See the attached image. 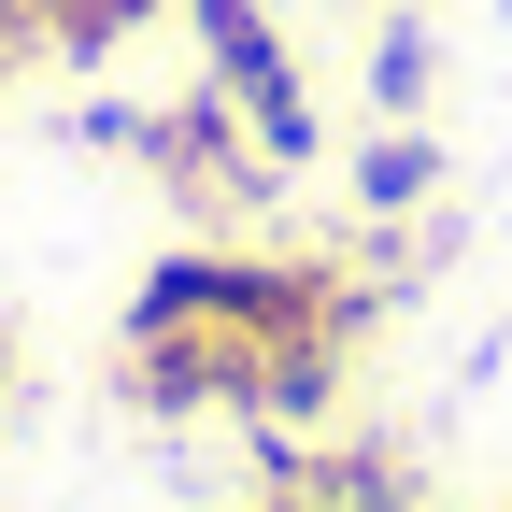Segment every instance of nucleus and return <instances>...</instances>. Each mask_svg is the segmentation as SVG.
I'll list each match as a JSON object with an SVG mask.
<instances>
[{"mask_svg": "<svg viewBox=\"0 0 512 512\" xmlns=\"http://www.w3.org/2000/svg\"><path fill=\"white\" fill-rule=\"evenodd\" d=\"M256 370L271 342L256 328H171V342H128V413H256Z\"/></svg>", "mask_w": 512, "mask_h": 512, "instance_id": "f03ea898", "label": "nucleus"}, {"mask_svg": "<svg viewBox=\"0 0 512 512\" xmlns=\"http://www.w3.org/2000/svg\"><path fill=\"white\" fill-rule=\"evenodd\" d=\"M200 15V72L256 114V143H271V171H299L313 157V86H299V57H285V29L256 15V0H185Z\"/></svg>", "mask_w": 512, "mask_h": 512, "instance_id": "f257e3e1", "label": "nucleus"}, {"mask_svg": "<svg viewBox=\"0 0 512 512\" xmlns=\"http://www.w3.org/2000/svg\"><path fill=\"white\" fill-rule=\"evenodd\" d=\"M427 185H441V143L399 114V128H384V143L356 157V200H370V214H427Z\"/></svg>", "mask_w": 512, "mask_h": 512, "instance_id": "7ed1b4c3", "label": "nucleus"}, {"mask_svg": "<svg viewBox=\"0 0 512 512\" xmlns=\"http://www.w3.org/2000/svg\"><path fill=\"white\" fill-rule=\"evenodd\" d=\"M143 15H157V0H29V29H43L57 57H114Z\"/></svg>", "mask_w": 512, "mask_h": 512, "instance_id": "20e7f679", "label": "nucleus"}, {"mask_svg": "<svg viewBox=\"0 0 512 512\" xmlns=\"http://www.w3.org/2000/svg\"><path fill=\"white\" fill-rule=\"evenodd\" d=\"M0 399H15V342H0Z\"/></svg>", "mask_w": 512, "mask_h": 512, "instance_id": "423d86ee", "label": "nucleus"}, {"mask_svg": "<svg viewBox=\"0 0 512 512\" xmlns=\"http://www.w3.org/2000/svg\"><path fill=\"white\" fill-rule=\"evenodd\" d=\"M427 86H441V43H427V29H384V43H370V100H384V114H413Z\"/></svg>", "mask_w": 512, "mask_h": 512, "instance_id": "39448f33", "label": "nucleus"}]
</instances>
